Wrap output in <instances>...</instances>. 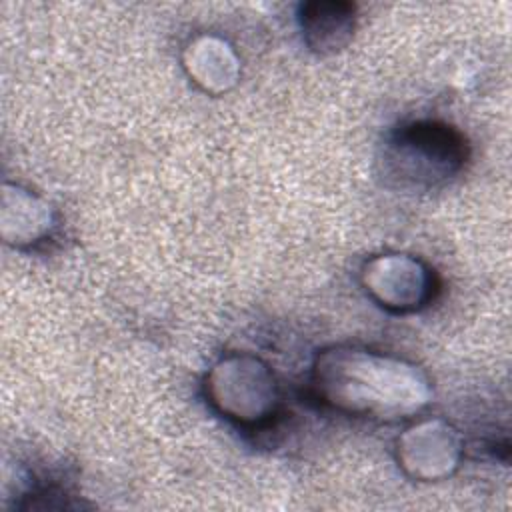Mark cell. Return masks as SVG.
I'll list each match as a JSON object with an SVG mask.
<instances>
[{"instance_id":"obj_8","label":"cell","mask_w":512,"mask_h":512,"mask_svg":"<svg viewBox=\"0 0 512 512\" xmlns=\"http://www.w3.org/2000/svg\"><path fill=\"white\" fill-rule=\"evenodd\" d=\"M298 24L304 44L320 56L344 50L356 30V6L346 0H312L300 4Z\"/></svg>"},{"instance_id":"obj_5","label":"cell","mask_w":512,"mask_h":512,"mask_svg":"<svg viewBox=\"0 0 512 512\" xmlns=\"http://www.w3.org/2000/svg\"><path fill=\"white\" fill-rule=\"evenodd\" d=\"M462 456V434L442 418L418 420L396 438L398 466L418 482H438L452 476Z\"/></svg>"},{"instance_id":"obj_1","label":"cell","mask_w":512,"mask_h":512,"mask_svg":"<svg viewBox=\"0 0 512 512\" xmlns=\"http://www.w3.org/2000/svg\"><path fill=\"white\" fill-rule=\"evenodd\" d=\"M310 392L344 416L398 422L432 400V382L414 362L362 346L322 348L310 366Z\"/></svg>"},{"instance_id":"obj_3","label":"cell","mask_w":512,"mask_h":512,"mask_svg":"<svg viewBox=\"0 0 512 512\" xmlns=\"http://www.w3.org/2000/svg\"><path fill=\"white\" fill-rule=\"evenodd\" d=\"M208 404L246 432H266L282 416V390L274 370L254 354L222 356L204 378Z\"/></svg>"},{"instance_id":"obj_2","label":"cell","mask_w":512,"mask_h":512,"mask_svg":"<svg viewBox=\"0 0 512 512\" xmlns=\"http://www.w3.org/2000/svg\"><path fill=\"white\" fill-rule=\"evenodd\" d=\"M464 134L442 120H412L396 126L376 156L378 176L396 190L426 192L458 176L468 160Z\"/></svg>"},{"instance_id":"obj_4","label":"cell","mask_w":512,"mask_h":512,"mask_svg":"<svg viewBox=\"0 0 512 512\" xmlns=\"http://www.w3.org/2000/svg\"><path fill=\"white\" fill-rule=\"evenodd\" d=\"M364 292L390 312H418L438 292L436 272L420 258L400 252H386L368 258L360 268Z\"/></svg>"},{"instance_id":"obj_7","label":"cell","mask_w":512,"mask_h":512,"mask_svg":"<svg viewBox=\"0 0 512 512\" xmlns=\"http://www.w3.org/2000/svg\"><path fill=\"white\" fill-rule=\"evenodd\" d=\"M182 68L200 90L212 96L232 90L242 72L234 46L216 34L192 38L182 50Z\"/></svg>"},{"instance_id":"obj_6","label":"cell","mask_w":512,"mask_h":512,"mask_svg":"<svg viewBox=\"0 0 512 512\" xmlns=\"http://www.w3.org/2000/svg\"><path fill=\"white\" fill-rule=\"evenodd\" d=\"M56 210L32 190L18 184H2L0 234L14 248H34L52 238Z\"/></svg>"}]
</instances>
